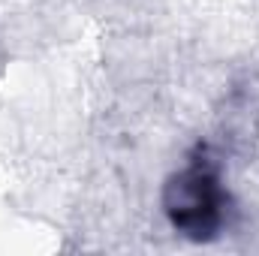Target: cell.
Wrapping results in <instances>:
<instances>
[{
  "label": "cell",
  "mask_w": 259,
  "mask_h": 256,
  "mask_svg": "<svg viewBox=\"0 0 259 256\" xmlns=\"http://www.w3.org/2000/svg\"><path fill=\"white\" fill-rule=\"evenodd\" d=\"M229 193L223 190L217 172L208 163H193L169 178L163 208L172 226L196 241H208L226 223Z\"/></svg>",
  "instance_id": "6da1fadb"
}]
</instances>
